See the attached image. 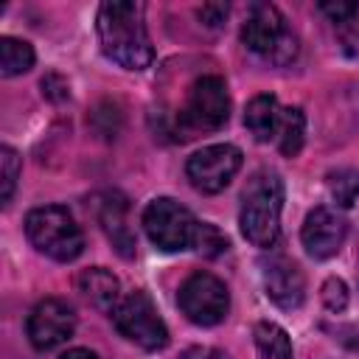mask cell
<instances>
[{
	"mask_svg": "<svg viewBox=\"0 0 359 359\" xmlns=\"http://www.w3.org/2000/svg\"><path fill=\"white\" fill-rule=\"evenodd\" d=\"M238 168H241V149H236L230 143H213L188 157L185 174L196 191L219 194L230 185V180L236 177Z\"/></svg>",
	"mask_w": 359,
	"mask_h": 359,
	"instance_id": "cell-9",
	"label": "cell"
},
{
	"mask_svg": "<svg viewBox=\"0 0 359 359\" xmlns=\"http://www.w3.org/2000/svg\"><path fill=\"white\" fill-rule=\"evenodd\" d=\"M227 11H230L227 3H205V6L199 8V20H202L205 25L216 28V25H222V22L227 20Z\"/></svg>",
	"mask_w": 359,
	"mask_h": 359,
	"instance_id": "cell-26",
	"label": "cell"
},
{
	"mask_svg": "<svg viewBox=\"0 0 359 359\" xmlns=\"http://www.w3.org/2000/svg\"><path fill=\"white\" fill-rule=\"evenodd\" d=\"M182 314L196 325H216L230 311L227 286L210 272H194L177 292Z\"/></svg>",
	"mask_w": 359,
	"mask_h": 359,
	"instance_id": "cell-8",
	"label": "cell"
},
{
	"mask_svg": "<svg viewBox=\"0 0 359 359\" xmlns=\"http://www.w3.org/2000/svg\"><path fill=\"white\" fill-rule=\"evenodd\" d=\"M42 95L50 98V101H65L70 95V87H67V81L59 73H48L42 79Z\"/></svg>",
	"mask_w": 359,
	"mask_h": 359,
	"instance_id": "cell-24",
	"label": "cell"
},
{
	"mask_svg": "<svg viewBox=\"0 0 359 359\" xmlns=\"http://www.w3.org/2000/svg\"><path fill=\"white\" fill-rule=\"evenodd\" d=\"M348 236V224L345 219L331 210V208H314L306 222H303V230H300V238H303V247L311 258H331L339 252L342 241Z\"/></svg>",
	"mask_w": 359,
	"mask_h": 359,
	"instance_id": "cell-11",
	"label": "cell"
},
{
	"mask_svg": "<svg viewBox=\"0 0 359 359\" xmlns=\"http://www.w3.org/2000/svg\"><path fill=\"white\" fill-rule=\"evenodd\" d=\"M196 227H199V222L191 216V210L168 196L149 202V208L143 210V230L151 238V244L163 252H177V250L194 247Z\"/></svg>",
	"mask_w": 359,
	"mask_h": 359,
	"instance_id": "cell-7",
	"label": "cell"
},
{
	"mask_svg": "<svg viewBox=\"0 0 359 359\" xmlns=\"http://www.w3.org/2000/svg\"><path fill=\"white\" fill-rule=\"evenodd\" d=\"M303 137H306V115H303V109L300 107H286L283 115H280L278 135H275L278 149L286 157H294L303 149Z\"/></svg>",
	"mask_w": 359,
	"mask_h": 359,
	"instance_id": "cell-17",
	"label": "cell"
},
{
	"mask_svg": "<svg viewBox=\"0 0 359 359\" xmlns=\"http://www.w3.org/2000/svg\"><path fill=\"white\" fill-rule=\"evenodd\" d=\"M34 67V48L25 39L3 36L0 39V73L3 76H20Z\"/></svg>",
	"mask_w": 359,
	"mask_h": 359,
	"instance_id": "cell-18",
	"label": "cell"
},
{
	"mask_svg": "<svg viewBox=\"0 0 359 359\" xmlns=\"http://www.w3.org/2000/svg\"><path fill=\"white\" fill-rule=\"evenodd\" d=\"M73 328H76V314L59 297L39 300L28 314V339L36 351H50L62 345L65 339H70Z\"/></svg>",
	"mask_w": 359,
	"mask_h": 359,
	"instance_id": "cell-10",
	"label": "cell"
},
{
	"mask_svg": "<svg viewBox=\"0 0 359 359\" xmlns=\"http://www.w3.org/2000/svg\"><path fill=\"white\" fill-rule=\"evenodd\" d=\"M323 303H325V309H331V311H342V309L348 306V286H345V280L328 278V280L323 283Z\"/></svg>",
	"mask_w": 359,
	"mask_h": 359,
	"instance_id": "cell-23",
	"label": "cell"
},
{
	"mask_svg": "<svg viewBox=\"0 0 359 359\" xmlns=\"http://www.w3.org/2000/svg\"><path fill=\"white\" fill-rule=\"evenodd\" d=\"M280 210H283V182L275 171H258L241 194L238 224L250 244L272 247L280 236Z\"/></svg>",
	"mask_w": 359,
	"mask_h": 359,
	"instance_id": "cell-2",
	"label": "cell"
},
{
	"mask_svg": "<svg viewBox=\"0 0 359 359\" xmlns=\"http://www.w3.org/2000/svg\"><path fill=\"white\" fill-rule=\"evenodd\" d=\"M230 118V95L219 76H202L191 84L188 98L180 109L177 126L185 137H194L196 132H213L222 129Z\"/></svg>",
	"mask_w": 359,
	"mask_h": 359,
	"instance_id": "cell-5",
	"label": "cell"
},
{
	"mask_svg": "<svg viewBox=\"0 0 359 359\" xmlns=\"http://www.w3.org/2000/svg\"><path fill=\"white\" fill-rule=\"evenodd\" d=\"M123 213H126V205H123V199H121L118 194H109V196L98 205V219H101L104 230L109 233L112 247H115L123 258H129V255L135 252V238H132V233H129V227H126V222H123Z\"/></svg>",
	"mask_w": 359,
	"mask_h": 359,
	"instance_id": "cell-15",
	"label": "cell"
},
{
	"mask_svg": "<svg viewBox=\"0 0 359 359\" xmlns=\"http://www.w3.org/2000/svg\"><path fill=\"white\" fill-rule=\"evenodd\" d=\"M101 50L126 70H143L154 59L151 39L143 22V6L132 0H109L98 8Z\"/></svg>",
	"mask_w": 359,
	"mask_h": 359,
	"instance_id": "cell-1",
	"label": "cell"
},
{
	"mask_svg": "<svg viewBox=\"0 0 359 359\" xmlns=\"http://www.w3.org/2000/svg\"><path fill=\"white\" fill-rule=\"evenodd\" d=\"M255 348H258V359H294L289 334L269 320H261L255 325Z\"/></svg>",
	"mask_w": 359,
	"mask_h": 359,
	"instance_id": "cell-16",
	"label": "cell"
},
{
	"mask_svg": "<svg viewBox=\"0 0 359 359\" xmlns=\"http://www.w3.org/2000/svg\"><path fill=\"white\" fill-rule=\"evenodd\" d=\"M337 39L345 50V56L351 59H359V14L337 22Z\"/></svg>",
	"mask_w": 359,
	"mask_h": 359,
	"instance_id": "cell-22",
	"label": "cell"
},
{
	"mask_svg": "<svg viewBox=\"0 0 359 359\" xmlns=\"http://www.w3.org/2000/svg\"><path fill=\"white\" fill-rule=\"evenodd\" d=\"M28 241L53 261H73L84 250V233L62 205H45L25 216Z\"/></svg>",
	"mask_w": 359,
	"mask_h": 359,
	"instance_id": "cell-3",
	"label": "cell"
},
{
	"mask_svg": "<svg viewBox=\"0 0 359 359\" xmlns=\"http://www.w3.org/2000/svg\"><path fill=\"white\" fill-rule=\"evenodd\" d=\"M241 42L272 65H289L297 56V39L272 3H252L241 25Z\"/></svg>",
	"mask_w": 359,
	"mask_h": 359,
	"instance_id": "cell-4",
	"label": "cell"
},
{
	"mask_svg": "<svg viewBox=\"0 0 359 359\" xmlns=\"http://www.w3.org/2000/svg\"><path fill=\"white\" fill-rule=\"evenodd\" d=\"M264 289L266 297L280 309H297L306 297L303 272L289 258H269L264 264Z\"/></svg>",
	"mask_w": 359,
	"mask_h": 359,
	"instance_id": "cell-12",
	"label": "cell"
},
{
	"mask_svg": "<svg viewBox=\"0 0 359 359\" xmlns=\"http://www.w3.org/2000/svg\"><path fill=\"white\" fill-rule=\"evenodd\" d=\"M180 359H230L227 353L216 351V348H205V345H196V348H188Z\"/></svg>",
	"mask_w": 359,
	"mask_h": 359,
	"instance_id": "cell-27",
	"label": "cell"
},
{
	"mask_svg": "<svg viewBox=\"0 0 359 359\" xmlns=\"http://www.w3.org/2000/svg\"><path fill=\"white\" fill-rule=\"evenodd\" d=\"M59 359H98L93 351H87V348H73V351H67V353H62Z\"/></svg>",
	"mask_w": 359,
	"mask_h": 359,
	"instance_id": "cell-28",
	"label": "cell"
},
{
	"mask_svg": "<svg viewBox=\"0 0 359 359\" xmlns=\"http://www.w3.org/2000/svg\"><path fill=\"white\" fill-rule=\"evenodd\" d=\"M79 292L87 297V303L98 311H109L121 303V283L118 278L104 266H90L79 275Z\"/></svg>",
	"mask_w": 359,
	"mask_h": 359,
	"instance_id": "cell-13",
	"label": "cell"
},
{
	"mask_svg": "<svg viewBox=\"0 0 359 359\" xmlns=\"http://www.w3.org/2000/svg\"><path fill=\"white\" fill-rule=\"evenodd\" d=\"M328 194L337 208H351L359 199V168H339L328 174Z\"/></svg>",
	"mask_w": 359,
	"mask_h": 359,
	"instance_id": "cell-19",
	"label": "cell"
},
{
	"mask_svg": "<svg viewBox=\"0 0 359 359\" xmlns=\"http://www.w3.org/2000/svg\"><path fill=\"white\" fill-rule=\"evenodd\" d=\"M109 317L121 337L146 351H160L168 342V328L146 292H129L126 297H121Z\"/></svg>",
	"mask_w": 359,
	"mask_h": 359,
	"instance_id": "cell-6",
	"label": "cell"
},
{
	"mask_svg": "<svg viewBox=\"0 0 359 359\" xmlns=\"http://www.w3.org/2000/svg\"><path fill=\"white\" fill-rule=\"evenodd\" d=\"M280 115H283V107L278 104L275 95H255V98L247 104L244 126L250 129V135H252L258 143H269V140H275V135H278Z\"/></svg>",
	"mask_w": 359,
	"mask_h": 359,
	"instance_id": "cell-14",
	"label": "cell"
},
{
	"mask_svg": "<svg viewBox=\"0 0 359 359\" xmlns=\"http://www.w3.org/2000/svg\"><path fill=\"white\" fill-rule=\"evenodd\" d=\"M194 250H196L199 255H205V258H213V255H219V252L227 250V238H224L213 224L199 222L196 236H194Z\"/></svg>",
	"mask_w": 359,
	"mask_h": 359,
	"instance_id": "cell-21",
	"label": "cell"
},
{
	"mask_svg": "<svg viewBox=\"0 0 359 359\" xmlns=\"http://www.w3.org/2000/svg\"><path fill=\"white\" fill-rule=\"evenodd\" d=\"M17 177H20V154L11 146L0 149V202L8 205L11 194L17 188Z\"/></svg>",
	"mask_w": 359,
	"mask_h": 359,
	"instance_id": "cell-20",
	"label": "cell"
},
{
	"mask_svg": "<svg viewBox=\"0 0 359 359\" xmlns=\"http://www.w3.org/2000/svg\"><path fill=\"white\" fill-rule=\"evenodd\" d=\"M320 11L323 14H328L331 17V22L337 25V22H342V20H348V17H353V14H359V3H342V0H337V3H320Z\"/></svg>",
	"mask_w": 359,
	"mask_h": 359,
	"instance_id": "cell-25",
	"label": "cell"
}]
</instances>
